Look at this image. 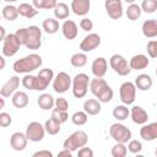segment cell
Returning a JSON list of instances; mask_svg holds the SVG:
<instances>
[{"label": "cell", "mask_w": 157, "mask_h": 157, "mask_svg": "<svg viewBox=\"0 0 157 157\" xmlns=\"http://www.w3.org/2000/svg\"><path fill=\"white\" fill-rule=\"evenodd\" d=\"M16 36L21 40V43L31 50H37L42 45V31L37 26H29L26 28H18Z\"/></svg>", "instance_id": "1"}, {"label": "cell", "mask_w": 157, "mask_h": 157, "mask_svg": "<svg viewBox=\"0 0 157 157\" xmlns=\"http://www.w3.org/2000/svg\"><path fill=\"white\" fill-rule=\"evenodd\" d=\"M90 90L101 103H108L113 99L114 92L103 77H96L90 81Z\"/></svg>", "instance_id": "2"}, {"label": "cell", "mask_w": 157, "mask_h": 157, "mask_svg": "<svg viewBox=\"0 0 157 157\" xmlns=\"http://www.w3.org/2000/svg\"><path fill=\"white\" fill-rule=\"evenodd\" d=\"M42 56L32 53L29 55H26L18 60H16L12 65V69L16 74H28L40 67L42 65Z\"/></svg>", "instance_id": "3"}, {"label": "cell", "mask_w": 157, "mask_h": 157, "mask_svg": "<svg viewBox=\"0 0 157 157\" xmlns=\"http://www.w3.org/2000/svg\"><path fill=\"white\" fill-rule=\"evenodd\" d=\"M88 142V136L83 130H77L75 132H72L69 137H66V140L63 144V148H66L71 152L80 150L81 147L86 146Z\"/></svg>", "instance_id": "4"}, {"label": "cell", "mask_w": 157, "mask_h": 157, "mask_svg": "<svg viewBox=\"0 0 157 157\" xmlns=\"http://www.w3.org/2000/svg\"><path fill=\"white\" fill-rule=\"evenodd\" d=\"M88 85H90V77L86 74L80 72L75 75V77L72 78V94L76 98H83L87 94Z\"/></svg>", "instance_id": "5"}, {"label": "cell", "mask_w": 157, "mask_h": 157, "mask_svg": "<svg viewBox=\"0 0 157 157\" xmlns=\"http://www.w3.org/2000/svg\"><path fill=\"white\" fill-rule=\"evenodd\" d=\"M109 135L115 142L126 144L131 140V131L121 123H114L109 128Z\"/></svg>", "instance_id": "6"}, {"label": "cell", "mask_w": 157, "mask_h": 157, "mask_svg": "<svg viewBox=\"0 0 157 157\" xmlns=\"http://www.w3.org/2000/svg\"><path fill=\"white\" fill-rule=\"evenodd\" d=\"M21 45H22V43L18 39V37L16 36V33H9V34H6V37L2 40V49H1L2 55L4 56H7V58L13 56L18 52V49H20Z\"/></svg>", "instance_id": "7"}, {"label": "cell", "mask_w": 157, "mask_h": 157, "mask_svg": "<svg viewBox=\"0 0 157 157\" xmlns=\"http://www.w3.org/2000/svg\"><path fill=\"white\" fill-rule=\"evenodd\" d=\"M109 65L110 67L120 76H128L131 72V67L130 64L128 63V60L120 55V54H113L109 59Z\"/></svg>", "instance_id": "8"}, {"label": "cell", "mask_w": 157, "mask_h": 157, "mask_svg": "<svg viewBox=\"0 0 157 157\" xmlns=\"http://www.w3.org/2000/svg\"><path fill=\"white\" fill-rule=\"evenodd\" d=\"M119 96H120V101L123 102V104H132L135 102V97H136V86L135 83L126 81L124 83H121L120 88H119Z\"/></svg>", "instance_id": "9"}, {"label": "cell", "mask_w": 157, "mask_h": 157, "mask_svg": "<svg viewBox=\"0 0 157 157\" xmlns=\"http://www.w3.org/2000/svg\"><path fill=\"white\" fill-rule=\"evenodd\" d=\"M45 128L38 121H31L26 128V136L29 141L39 142L45 135Z\"/></svg>", "instance_id": "10"}, {"label": "cell", "mask_w": 157, "mask_h": 157, "mask_svg": "<svg viewBox=\"0 0 157 157\" xmlns=\"http://www.w3.org/2000/svg\"><path fill=\"white\" fill-rule=\"evenodd\" d=\"M71 83L72 80L69 76V74L65 71H60L53 80V90L56 93H65L70 88Z\"/></svg>", "instance_id": "11"}, {"label": "cell", "mask_w": 157, "mask_h": 157, "mask_svg": "<svg viewBox=\"0 0 157 157\" xmlns=\"http://www.w3.org/2000/svg\"><path fill=\"white\" fill-rule=\"evenodd\" d=\"M104 7L108 16L112 20H119L123 16V4L121 0H105Z\"/></svg>", "instance_id": "12"}, {"label": "cell", "mask_w": 157, "mask_h": 157, "mask_svg": "<svg viewBox=\"0 0 157 157\" xmlns=\"http://www.w3.org/2000/svg\"><path fill=\"white\" fill-rule=\"evenodd\" d=\"M99 44H101V37H99V34H97V33H90V34H87L81 40L80 49L83 53H88V52L94 50Z\"/></svg>", "instance_id": "13"}, {"label": "cell", "mask_w": 157, "mask_h": 157, "mask_svg": "<svg viewBox=\"0 0 157 157\" xmlns=\"http://www.w3.org/2000/svg\"><path fill=\"white\" fill-rule=\"evenodd\" d=\"M37 80H38V88L37 91H44L49 83L54 80V71L52 69H42L38 75H37Z\"/></svg>", "instance_id": "14"}, {"label": "cell", "mask_w": 157, "mask_h": 157, "mask_svg": "<svg viewBox=\"0 0 157 157\" xmlns=\"http://www.w3.org/2000/svg\"><path fill=\"white\" fill-rule=\"evenodd\" d=\"M18 86H20V77H17V76H11V77L2 85V87H1V90H0V96L4 97V98L12 96V94L17 91Z\"/></svg>", "instance_id": "15"}, {"label": "cell", "mask_w": 157, "mask_h": 157, "mask_svg": "<svg viewBox=\"0 0 157 157\" xmlns=\"http://www.w3.org/2000/svg\"><path fill=\"white\" fill-rule=\"evenodd\" d=\"M107 69H108V61L103 56L96 58L92 61L91 71L96 77H104V75L107 74Z\"/></svg>", "instance_id": "16"}, {"label": "cell", "mask_w": 157, "mask_h": 157, "mask_svg": "<svg viewBox=\"0 0 157 157\" xmlns=\"http://www.w3.org/2000/svg\"><path fill=\"white\" fill-rule=\"evenodd\" d=\"M27 141L28 139L26 136V132L23 134V132L16 131L10 137V145L15 151H23L27 147Z\"/></svg>", "instance_id": "17"}, {"label": "cell", "mask_w": 157, "mask_h": 157, "mask_svg": "<svg viewBox=\"0 0 157 157\" xmlns=\"http://www.w3.org/2000/svg\"><path fill=\"white\" fill-rule=\"evenodd\" d=\"M130 117H131V120H132L135 124H137V125H144V124H146L147 120H148V114H147V112H146L142 107H140V105H134V107L131 108V110H130Z\"/></svg>", "instance_id": "18"}, {"label": "cell", "mask_w": 157, "mask_h": 157, "mask_svg": "<svg viewBox=\"0 0 157 157\" xmlns=\"http://www.w3.org/2000/svg\"><path fill=\"white\" fill-rule=\"evenodd\" d=\"M61 32H63V36L66 39L72 40V39H75L77 37L78 28H77V25L72 20H65L63 26H61Z\"/></svg>", "instance_id": "19"}, {"label": "cell", "mask_w": 157, "mask_h": 157, "mask_svg": "<svg viewBox=\"0 0 157 157\" xmlns=\"http://www.w3.org/2000/svg\"><path fill=\"white\" fill-rule=\"evenodd\" d=\"M91 9V0H72L71 10L77 16H85Z\"/></svg>", "instance_id": "20"}, {"label": "cell", "mask_w": 157, "mask_h": 157, "mask_svg": "<svg viewBox=\"0 0 157 157\" xmlns=\"http://www.w3.org/2000/svg\"><path fill=\"white\" fill-rule=\"evenodd\" d=\"M140 136L145 141H153L157 139V121L144 124V126L140 129Z\"/></svg>", "instance_id": "21"}, {"label": "cell", "mask_w": 157, "mask_h": 157, "mask_svg": "<svg viewBox=\"0 0 157 157\" xmlns=\"http://www.w3.org/2000/svg\"><path fill=\"white\" fill-rule=\"evenodd\" d=\"M129 64H130L131 70H144V69H146L148 66L150 60L144 54H136L130 59Z\"/></svg>", "instance_id": "22"}, {"label": "cell", "mask_w": 157, "mask_h": 157, "mask_svg": "<svg viewBox=\"0 0 157 157\" xmlns=\"http://www.w3.org/2000/svg\"><path fill=\"white\" fill-rule=\"evenodd\" d=\"M11 102H12V104H13L15 108L22 109V108H25V107L28 105L29 99H28V96H27L26 92H23V91H16L11 96Z\"/></svg>", "instance_id": "23"}, {"label": "cell", "mask_w": 157, "mask_h": 157, "mask_svg": "<svg viewBox=\"0 0 157 157\" xmlns=\"http://www.w3.org/2000/svg\"><path fill=\"white\" fill-rule=\"evenodd\" d=\"M142 33L146 38H155L157 37V20H146L142 23Z\"/></svg>", "instance_id": "24"}, {"label": "cell", "mask_w": 157, "mask_h": 157, "mask_svg": "<svg viewBox=\"0 0 157 157\" xmlns=\"http://www.w3.org/2000/svg\"><path fill=\"white\" fill-rule=\"evenodd\" d=\"M153 85V81L150 75L147 74H141L135 78V86L140 91H148Z\"/></svg>", "instance_id": "25"}, {"label": "cell", "mask_w": 157, "mask_h": 157, "mask_svg": "<svg viewBox=\"0 0 157 157\" xmlns=\"http://www.w3.org/2000/svg\"><path fill=\"white\" fill-rule=\"evenodd\" d=\"M37 104H38L39 108L43 109V110H50V109H53L54 105H55V99H54V97H53L52 94H49V93H42V94L38 97V99H37Z\"/></svg>", "instance_id": "26"}, {"label": "cell", "mask_w": 157, "mask_h": 157, "mask_svg": "<svg viewBox=\"0 0 157 157\" xmlns=\"http://www.w3.org/2000/svg\"><path fill=\"white\" fill-rule=\"evenodd\" d=\"M101 109H102V107H101V102L98 99L91 98V99L85 101V103H83V110L88 115H97L101 113Z\"/></svg>", "instance_id": "27"}, {"label": "cell", "mask_w": 157, "mask_h": 157, "mask_svg": "<svg viewBox=\"0 0 157 157\" xmlns=\"http://www.w3.org/2000/svg\"><path fill=\"white\" fill-rule=\"evenodd\" d=\"M18 9V13L26 18H33L38 15V9H36L33 5L27 4V2H22L17 6Z\"/></svg>", "instance_id": "28"}, {"label": "cell", "mask_w": 157, "mask_h": 157, "mask_svg": "<svg viewBox=\"0 0 157 157\" xmlns=\"http://www.w3.org/2000/svg\"><path fill=\"white\" fill-rule=\"evenodd\" d=\"M53 11H54L55 18L58 20H65L69 17V13H70V9L65 2H58L56 6L53 9Z\"/></svg>", "instance_id": "29"}, {"label": "cell", "mask_w": 157, "mask_h": 157, "mask_svg": "<svg viewBox=\"0 0 157 157\" xmlns=\"http://www.w3.org/2000/svg\"><path fill=\"white\" fill-rule=\"evenodd\" d=\"M141 13H142V9L137 4H130L125 11V15L130 21H136L137 18H140Z\"/></svg>", "instance_id": "30"}, {"label": "cell", "mask_w": 157, "mask_h": 157, "mask_svg": "<svg viewBox=\"0 0 157 157\" xmlns=\"http://www.w3.org/2000/svg\"><path fill=\"white\" fill-rule=\"evenodd\" d=\"M42 27L43 29L48 33V34H54L59 31V22L55 20V18H52V17H48L43 21L42 23Z\"/></svg>", "instance_id": "31"}, {"label": "cell", "mask_w": 157, "mask_h": 157, "mask_svg": "<svg viewBox=\"0 0 157 157\" xmlns=\"http://www.w3.org/2000/svg\"><path fill=\"white\" fill-rule=\"evenodd\" d=\"M130 115V110L129 108L126 107V104H120V105H117L114 107L113 109V117L119 120V121H123L125 119H128V117Z\"/></svg>", "instance_id": "32"}, {"label": "cell", "mask_w": 157, "mask_h": 157, "mask_svg": "<svg viewBox=\"0 0 157 157\" xmlns=\"http://www.w3.org/2000/svg\"><path fill=\"white\" fill-rule=\"evenodd\" d=\"M2 17L7 21H15L17 18V16L20 15L18 13V9L13 5H6L2 7Z\"/></svg>", "instance_id": "33"}, {"label": "cell", "mask_w": 157, "mask_h": 157, "mask_svg": "<svg viewBox=\"0 0 157 157\" xmlns=\"http://www.w3.org/2000/svg\"><path fill=\"white\" fill-rule=\"evenodd\" d=\"M70 63L75 67H83L87 64V55H86V53L82 52V53L74 54L71 56V59H70Z\"/></svg>", "instance_id": "34"}, {"label": "cell", "mask_w": 157, "mask_h": 157, "mask_svg": "<svg viewBox=\"0 0 157 157\" xmlns=\"http://www.w3.org/2000/svg\"><path fill=\"white\" fill-rule=\"evenodd\" d=\"M60 123L56 121L55 119H53L52 117L45 121L44 124V128H45V131L49 134V135H56L59 131H60Z\"/></svg>", "instance_id": "35"}, {"label": "cell", "mask_w": 157, "mask_h": 157, "mask_svg": "<svg viewBox=\"0 0 157 157\" xmlns=\"http://www.w3.org/2000/svg\"><path fill=\"white\" fill-rule=\"evenodd\" d=\"M32 5L38 10H50L54 9L58 4V0H32Z\"/></svg>", "instance_id": "36"}, {"label": "cell", "mask_w": 157, "mask_h": 157, "mask_svg": "<svg viewBox=\"0 0 157 157\" xmlns=\"http://www.w3.org/2000/svg\"><path fill=\"white\" fill-rule=\"evenodd\" d=\"M22 85H23V87L27 88V90L37 91V88H38V80H37V76H34V75H26V76L22 78Z\"/></svg>", "instance_id": "37"}, {"label": "cell", "mask_w": 157, "mask_h": 157, "mask_svg": "<svg viewBox=\"0 0 157 157\" xmlns=\"http://www.w3.org/2000/svg\"><path fill=\"white\" fill-rule=\"evenodd\" d=\"M88 120V114L83 110H78V112H75L72 115H71V121L77 125V126H81V125H85Z\"/></svg>", "instance_id": "38"}, {"label": "cell", "mask_w": 157, "mask_h": 157, "mask_svg": "<svg viewBox=\"0 0 157 157\" xmlns=\"http://www.w3.org/2000/svg\"><path fill=\"white\" fill-rule=\"evenodd\" d=\"M113 157H125L128 153V146H125V144L123 142H117L110 151Z\"/></svg>", "instance_id": "39"}, {"label": "cell", "mask_w": 157, "mask_h": 157, "mask_svg": "<svg viewBox=\"0 0 157 157\" xmlns=\"http://www.w3.org/2000/svg\"><path fill=\"white\" fill-rule=\"evenodd\" d=\"M52 118L55 119L56 121H59L60 124H63L69 119V114H67V110H61L55 107L52 109Z\"/></svg>", "instance_id": "40"}, {"label": "cell", "mask_w": 157, "mask_h": 157, "mask_svg": "<svg viewBox=\"0 0 157 157\" xmlns=\"http://www.w3.org/2000/svg\"><path fill=\"white\" fill-rule=\"evenodd\" d=\"M141 9L146 13H153L157 10V0H142Z\"/></svg>", "instance_id": "41"}, {"label": "cell", "mask_w": 157, "mask_h": 157, "mask_svg": "<svg viewBox=\"0 0 157 157\" xmlns=\"http://www.w3.org/2000/svg\"><path fill=\"white\" fill-rule=\"evenodd\" d=\"M128 150H129V152H131L134 155L140 153L142 151V144H141V141H139V140H130L129 144H128Z\"/></svg>", "instance_id": "42"}, {"label": "cell", "mask_w": 157, "mask_h": 157, "mask_svg": "<svg viewBox=\"0 0 157 157\" xmlns=\"http://www.w3.org/2000/svg\"><path fill=\"white\" fill-rule=\"evenodd\" d=\"M146 50L150 58H157V40H150L147 43Z\"/></svg>", "instance_id": "43"}, {"label": "cell", "mask_w": 157, "mask_h": 157, "mask_svg": "<svg viewBox=\"0 0 157 157\" xmlns=\"http://www.w3.org/2000/svg\"><path fill=\"white\" fill-rule=\"evenodd\" d=\"M11 123H12V117L6 112H1L0 113V126L6 128L11 125Z\"/></svg>", "instance_id": "44"}, {"label": "cell", "mask_w": 157, "mask_h": 157, "mask_svg": "<svg viewBox=\"0 0 157 157\" xmlns=\"http://www.w3.org/2000/svg\"><path fill=\"white\" fill-rule=\"evenodd\" d=\"M80 27L81 29L86 31V32H90L93 29V22L91 18H87V17H83L81 21H80Z\"/></svg>", "instance_id": "45"}, {"label": "cell", "mask_w": 157, "mask_h": 157, "mask_svg": "<svg viewBox=\"0 0 157 157\" xmlns=\"http://www.w3.org/2000/svg\"><path fill=\"white\" fill-rule=\"evenodd\" d=\"M55 107L59 108V109H61V110H67V108H69V102L66 101V98L59 97V98L55 99Z\"/></svg>", "instance_id": "46"}, {"label": "cell", "mask_w": 157, "mask_h": 157, "mask_svg": "<svg viewBox=\"0 0 157 157\" xmlns=\"http://www.w3.org/2000/svg\"><path fill=\"white\" fill-rule=\"evenodd\" d=\"M77 156L78 157H93V151L90 147H81L77 150Z\"/></svg>", "instance_id": "47"}, {"label": "cell", "mask_w": 157, "mask_h": 157, "mask_svg": "<svg viewBox=\"0 0 157 157\" xmlns=\"http://www.w3.org/2000/svg\"><path fill=\"white\" fill-rule=\"evenodd\" d=\"M33 157H53V153L49 150H40L33 153Z\"/></svg>", "instance_id": "48"}, {"label": "cell", "mask_w": 157, "mask_h": 157, "mask_svg": "<svg viewBox=\"0 0 157 157\" xmlns=\"http://www.w3.org/2000/svg\"><path fill=\"white\" fill-rule=\"evenodd\" d=\"M58 156H59V157H63V156L71 157V156H72V152H71V151H69V150H66V148H63V150L58 153Z\"/></svg>", "instance_id": "49"}, {"label": "cell", "mask_w": 157, "mask_h": 157, "mask_svg": "<svg viewBox=\"0 0 157 157\" xmlns=\"http://www.w3.org/2000/svg\"><path fill=\"white\" fill-rule=\"evenodd\" d=\"M0 34H1V36H0V39L4 40V38L6 37V34H5V28H4L2 26H0Z\"/></svg>", "instance_id": "50"}, {"label": "cell", "mask_w": 157, "mask_h": 157, "mask_svg": "<svg viewBox=\"0 0 157 157\" xmlns=\"http://www.w3.org/2000/svg\"><path fill=\"white\" fill-rule=\"evenodd\" d=\"M0 60H1V67H0V70H2V69L5 67V58H4V56H1V58H0Z\"/></svg>", "instance_id": "51"}, {"label": "cell", "mask_w": 157, "mask_h": 157, "mask_svg": "<svg viewBox=\"0 0 157 157\" xmlns=\"http://www.w3.org/2000/svg\"><path fill=\"white\" fill-rule=\"evenodd\" d=\"M0 104H1V108H4V107H5V101H4V97H1V98H0Z\"/></svg>", "instance_id": "52"}, {"label": "cell", "mask_w": 157, "mask_h": 157, "mask_svg": "<svg viewBox=\"0 0 157 157\" xmlns=\"http://www.w3.org/2000/svg\"><path fill=\"white\" fill-rule=\"evenodd\" d=\"M124 1H125V2H128V4H134V1H135V0H124Z\"/></svg>", "instance_id": "53"}, {"label": "cell", "mask_w": 157, "mask_h": 157, "mask_svg": "<svg viewBox=\"0 0 157 157\" xmlns=\"http://www.w3.org/2000/svg\"><path fill=\"white\" fill-rule=\"evenodd\" d=\"M5 2H15V1H17V0H4Z\"/></svg>", "instance_id": "54"}, {"label": "cell", "mask_w": 157, "mask_h": 157, "mask_svg": "<svg viewBox=\"0 0 157 157\" xmlns=\"http://www.w3.org/2000/svg\"><path fill=\"white\" fill-rule=\"evenodd\" d=\"M155 153H156V156H157V147H156V151H155Z\"/></svg>", "instance_id": "55"}, {"label": "cell", "mask_w": 157, "mask_h": 157, "mask_svg": "<svg viewBox=\"0 0 157 157\" xmlns=\"http://www.w3.org/2000/svg\"><path fill=\"white\" fill-rule=\"evenodd\" d=\"M156 76H157V67H156Z\"/></svg>", "instance_id": "56"}]
</instances>
